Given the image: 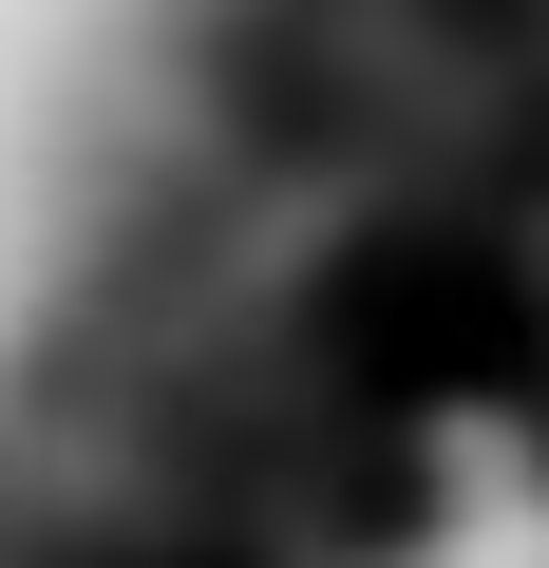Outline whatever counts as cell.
Wrapping results in <instances>:
<instances>
[{
  "label": "cell",
  "mask_w": 549,
  "mask_h": 568,
  "mask_svg": "<svg viewBox=\"0 0 549 568\" xmlns=\"http://www.w3.org/2000/svg\"><path fill=\"white\" fill-rule=\"evenodd\" d=\"M492 284H511V323H530V361H549V152H530V190H511V246H492Z\"/></svg>",
  "instance_id": "6da1fadb"
}]
</instances>
